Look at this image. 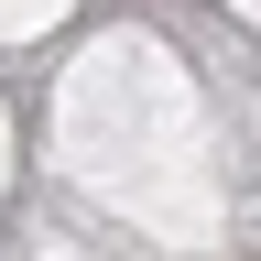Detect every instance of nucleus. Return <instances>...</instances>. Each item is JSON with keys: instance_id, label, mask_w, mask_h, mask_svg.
<instances>
[]
</instances>
